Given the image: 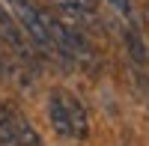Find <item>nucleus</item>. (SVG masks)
<instances>
[{
    "label": "nucleus",
    "mask_w": 149,
    "mask_h": 146,
    "mask_svg": "<svg viewBox=\"0 0 149 146\" xmlns=\"http://www.w3.org/2000/svg\"><path fill=\"white\" fill-rule=\"evenodd\" d=\"M3 3L9 6V12L15 15V21L21 24V30L27 33V39L33 42L36 51H39L42 57H48V60H60V63H66L63 54H60V48H57V42L51 39V33H48V27H45L42 9L36 6L33 0H3Z\"/></svg>",
    "instance_id": "obj_1"
},
{
    "label": "nucleus",
    "mask_w": 149,
    "mask_h": 146,
    "mask_svg": "<svg viewBox=\"0 0 149 146\" xmlns=\"http://www.w3.org/2000/svg\"><path fill=\"white\" fill-rule=\"evenodd\" d=\"M0 42L9 45L27 66H36V48L27 45V33L21 30V24L15 21V15L9 12V6L0 0Z\"/></svg>",
    "instance_id": "obj_2"
},
{
    "label": "nucleus",
    "mask_w": 149,
    "mask_h": 146,
    "mask_svg": "<svg viewBox=\"0 0 149 146\" xmlns=\"http://www.w3.org/2000/svg\"><path fill=\"white\" fill-rule=\"evenodd\" d=\"M48 122H51V128H54L57 137L74 140V131H72V119H69V107H66L63 90H54L51 95H48Z\"/></svg>",
    "instance_id": "obj_3"
},
{
    "label": "nucleus",
    "mask_w": 149,
    "mask_h": 146,
    "mask_svg": "<svg viewBox=\"0 0 149 146\" xmlns=\"http://www.w3.org/2000/svg\"><path fill=\"white\" fill-rule=\"evenodd\" d=\"M66 107H69V119H72V131H74V140H86L90 134V116H86V107L81 104V99H74L72 92H66Z\"/></svg>",
    "instance_id": "obj_4"
},
{
    "label": "nucleus",
    "mask_w": 149,
    "mask_h": 146,
    "mask_svg": "<svg viewBox=\"0 0 149 146\" xmlns=\"http://www.w3.org/2000/svg\"><path fill=\"white\" fill-rule=\"evenodd\" d=\"M9 113H12V122H15V131H18L21 146H45V143H42V137H39V131L30 125V119L24 116L21 111H9Z\"/></svg>",
    "instance_id": "obj_5"
},
{
    "label": "nucleus",
    "mask_w": 149,
    "mask_h": 146,
    "mask_svg": "<svg viewBox=\"0 0 149 146\" xmlns=\"http://www.w3.org/2000/svg\"><path fill=\"white\" fill-rule=\"evenodd\" d=\"M0 146H21L15 122H12V113H9V107H3V104H0Z\"/></svg>",
    "instance_id": "obj_6"
},
{
    "label": "nucleus",
    "mask_w": 149,
    "mask_h": 146,
    "mask_svg": "<svg viewBox=\"0 0 149 146\" xmlns=\"http://www.w3.org/2000/svg\"><path fill=\"white\" fill-rule=\"evenodd\" d=\"M125 42H128V51L137 63H146V48H143V39L134 30H125Z\"/></svg>",
    "instance_id": "obj_7"
},
{
    "label": "nucleus",
    "mask_w": 149,
    "mask_h": 146,
    "mask_svg": "<svg viewBox=\"0 0 149 146\" xmlns=\"http://www.w3.org/2000/svg\"><path fill=\"white\" fill-rule=\"evenodd\" d=\"M107 3L113 6L125 21H134V3H131V0H107Z\"/></svg>",
    "instance_id": "obj_8"
},
{
    "label": "nucleus",
    "mask_w": 149,
    "mask_h": 146,
    "mask_svg": "<svg viewBox=\"0 0 149 146\" xmlns=\"http://www.w3.org/2000/svg\"><path fill=\"white\" fill-rule=\"evenodd\" d=\"M69 6H74V9H81L84 15H93L95 12V6H98V0H66Z\"/></svg>",
    "instance_id": "obj_9"
},
{
    "label": "nucleus",
    "mask_w": 149,
    "mask_h": 146,
    "mask_svg": "<svg viewBox=\"0 0 149 146\" xmlns=\"http://www.w3.org/2000/svg\"><path fill=\"white\" fill-rule=\"evenodd\" d=\"M6 72V63H3V54H0V75H3Z\"/></svg>",
    "instance_id": "obj_10"
}]
</instances>
